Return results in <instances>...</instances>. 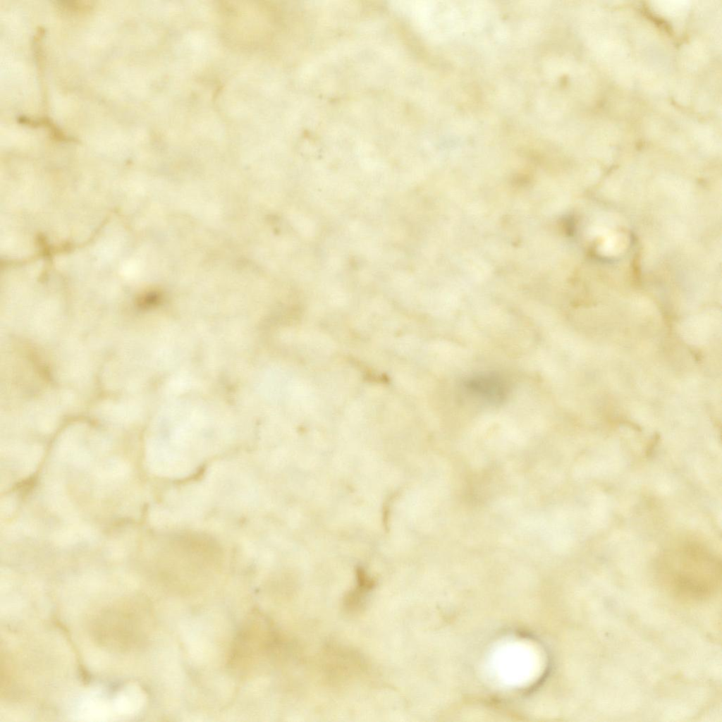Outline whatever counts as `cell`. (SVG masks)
<instances>
[{
  "mask_svg": "<svg viewBox=\"0 0 722 722\" xmlns=\"http://www.w3.org/2000/svg\"><path fill=\"white\" fill-rule=\"evenodd\" d=\"M657 576L661 586L674 598L699 602L712 597L721 582L720 561L698 546H688L665 556Z\"/></svg>",
  "mask_w": 722,
  "mask_h": 722,
  "instance_id": "6da1fadb",
  "label": "cell"
},
{
  "mask_svg": "<svg viewBox=\"0 0 722 722\" xmlns=\"http://www.w3.org/2000/svg\"><path fill=\"white\" fill-rule=\"evenodd\" d=\"M463 387L472 396L491 405L503 402L509 391L504 378L494 372L473 375L465 379Z\"/></svg>",
  "mask_w": 722,
  "mask_h": 722,
  "instance_id": "7a4b0ae2",
  "label": "cell"
}]
</instances>
